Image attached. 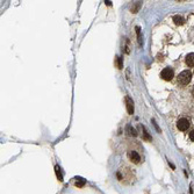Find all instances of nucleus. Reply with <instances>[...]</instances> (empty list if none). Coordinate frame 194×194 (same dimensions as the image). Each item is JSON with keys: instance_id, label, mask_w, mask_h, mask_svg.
<instances>
[{"instance_id": "obj_1", "label": "nucleus", "mask_w": 194, "mask_h": 194, "mask_svg": "<svg viewBox=\"0 0 194 194\" xmlns=\"http://www.w3.org/2000/svg\"><path fill=\"white\" fill-rule=\"evenodd\" d=\"M191 80H192V72L188 71V70L183 71V72L179 74V77H178V81H179L181 85H187V84L191 83Z\"/></svg>"}, {"instance_id": "obj_2", "label": "nucleus", "mask_w": 194, "mask_h": 194, "mask_svg": "<svg viewBox=\"0 0 194 194\" xmlns=\"http://www.w3.org/2000/svg\"><path fill=\"white\" fill-rule=\"evenodd\" d=\"M190 125H191V123H190V120H188V119L181 118V119H179L178 122H177V128L179 130H181V131H185V130L188 129Z\"/></svg>"}, {"instance_id": "obj_3", "label": "nucleus", "mask_w": 194, "mask_h": 194, "mask_svg": "<svg viewBox=\"0 0 194 194\" xmlns=\"http://www.w3.org/2000/svg\"><path fill=\"white\" fill-rule=\"evenodd\" d=\"M161 76H162V78L164 79V80L170 81V80H172V78L174 77V72H173L172 69H170V67H165V69L162 71Z\"/></svg>"}, {"instance_id": "obj_4", "label": "nucleus", "mask_w": 194, "mask_h": 194, "mask_svg": "<svg viewBox=\"0 0 194 194\" xmlns=\"http://www.w3.org/2000/svg\"><path fill=\"white\" fill-rule=\"evenodd\" d=\"M128 157H129V159L131 161L132 163H135V164H138L139 161H141V157H139V155L136 152V151H134V150H131L128 152Z\"/></svg>"}, {"instance_id": "obj_5", "label": "nucleus", "mask_w": 194, "mask_h": 194, "mask_svg": "<svg viewBox=\"0 0 194 194\" xmlns=\"http://www.w3.org/2000/svg\"><path fill=\"white\" fill-rule=\"evenodd\" d=\"M126 102H127V112H128V114L132 115L134 114V102H132L131 98L130 97L126 98Z\"/></svg>"}, {"instance_id": "obj_6", "label": "nucleus", "mask_w": 194, "mask_h": 194, "mask_svg": "<svg viewBox=\"0 0 194 194\" xmlns=\"http://www.w3.org/2000/svg\"><path fill=\"white\" fill-rule=\"evenodd\" d=\"M186 64L188 66H194V52H191L186 56Z\"/></svg>"}, {"instance_id": "obj_7", "label": "nucleus", "mask_w": 194, "mask_h": 194, "mask_svg": "<svg viewBox=\"0 0 194 194\" xmlns=\"http://www.w3.org/2000/svg\"><path fill=\"white\" fill-rule=\"evenodd\" d=\"M173 21H174V23L178 25V26H181V25H184V22H185L184 18L180 16V15H176V16H173Z\"/></svg>"}, {"instance_id": "obj_8", "label": "nucleus", "mask_w": 194, "mask_h": 194, "mask_svg": "<svg viewBox=\"0 0 194 194\" xmlns=\"http://www.w3.org/2000/svg\"><path fill=\"white\" fill-rule=\"evenodd\" d=\"M74 184H76L77 187H83V186L85 185V179L78 177V178H76V183H74Z\"/></svg>"}, {"instance_id": "obj_9", "label": "nucleus", "mask_w": 194, "mask_h": 194, "mask_svg": "<svg viewBox=\"0 0 194 194\" xmlns=\"http://www.w3.org/2000/svg\"><path fill=\"white\" fill-rule=\"evenodd\" d=\"M55 172H56V176H57L58 180H59V181H63V176H62V173H61L59 166H56V167H55Z\"/></svg>"}, {"instance_id": "obj_10", "label": "nucleus", "mask_w": 194, "mask_h": 194, "mask_svg": "<svg viewBox=\"0 0 194 194\" xmlns=\"http://www.w3.org/2000/svg\"><path fill=\"white\" fill-rule=\"evenodd\" d=\"M127 131H128V134H129L130 136H136L137 135L136 130L134 129V128H131V126H127Z\"/></svg>"}, {"instance_id": "obj_11", "label": "nucleus", "mask_w": 194, "mask_h": 194, "mask_svg": "<svg viewBox=\"0 0 194 194\" xmlns=\"http://www.w3.org/2000/svg\"><path fill=\"white\" fill-rule=\"evenodd\" d=\"M116 65H118V67H119V69H122V67H123L122 58H121L120 56H118V57H116Z\"/></svg>"}, {"instance_id": "obj_12", "label": "nucleus", "mask_w": 194, "mask_h": 194, "mask_svg": "<svg viewBox=\"0 0 194 194\" xmlns=\"http://www.w3.org/2000/svg\"><path fill=\"white\" fill-rule=\"evenodd\" d=\"M136 33H137V37H138V43L141 45L142 44V37H141V29H139V27H136Z\"/></svg>"}, {"instance_id": "obj_13", "label": "nucleus", "mask_w": 194, "mask_h": 194, "mask_svg": "<svg viewBox=\"0 0 194 194\" xmlns=\"http://www.w3.org/2000/svg\"><path fill=\"white\" fill-rule=\"evenodd\" d=\"M139 6H141V4H139V1H137V2H136V6L131 8V12H132V13H137V11H138Z\"/></svg>"}, {"instance_id": "obj_14", "label": "nucleus", "mask_w": 194, "mask_h": 194, "mask_svg": "<svg viewBox=\"0 0 194 194\" xmlns=\"http://www.w3.org/2000/svg\"><path fill=\"white\" fill-rule=\"evenodd\" d=\"M143 130H144V138L147 139V141H151V137L149 136V134H148V131H147V129L143 127Z\"/></svg>"}, {"instance_id": "obj_15", "label": "nucleus", "mask_w": 194, "mask_h": 194, "mask_svg": "<svg viewBox=\"0 0 194 194\" xmlns=\"http://www.w3.org/2000/svg\"><path fill=\"white\" fill-rule=\"evenodd\" d=\"M190 138H191L192 142H194V130H192V131L190 132Z\"/></svg>"}, {"instance_id": "obj_16", "label": "nucleus", "mask_w": 194, "mask_h": 194, "mask_svg": "<svg viewBox=\"0 0 194 194\" xmlns=\"http://www.w3.org/2000/svg\"><path fill=\"white\" fill-rule=\"evenodd\" d=\"M192 94H193V97H194V90L192 91Z\"/></svg>"}]
</instances>
